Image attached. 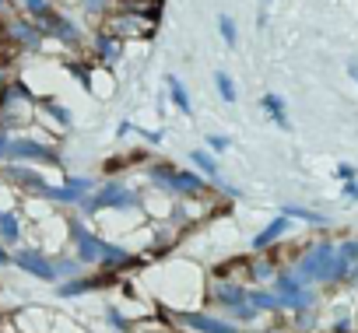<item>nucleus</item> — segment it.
<instances>
[{
	"mask_svg": "<svg viewBox=\"0 0 358 333\" xmlns=\"http://www.w3.org/2000/svg\"><path fill=\"white\" fill-rule=\"evenodd\" d=\"M260 105H264V112H267V116H271L281 130H288V126H292V123H288V112H285V98H281V95L267 91V95L260 98Z\"/></svg>",
	"mask_w": 358,
	"mask_h": 333,
	"instance_id": "obj_14",
	"label": "nucleus"
},
{
	"mask_svg": "<svg viewBox=\"0 0 358 333\" xmlns=\"http://www.w3.org/2000/svg\"><path fill=\"white\" fill-rule=\"evenodd\" d=\"M53 270H57V277H74L78 270H81V260H53Z\"/></svg>",
	"mask_w": 358,
	"mask_h": 333,
	"instance_id": "obj_26",
	"label": "nucleus"
},
{
	"mask_svg": "<svg viewBox=\"0 0 358 333\" xmlns=\"http://www.w3.org/2000/svg\"><path fill=\"white\" fill-rule=\"evenodd\" d=\"M285 232H288V218L281 214V218H274V221H271L260 235H253V249H267V246H271V242H278Z\"/></svg>",
	"mask_w": 358,
	"mask_h": 333,
	"instance_id": "obj_15",
	"label": "nucleus"
},
{
	"mask_svg": "<svg viewBox=\"0 0 358 333\" xmlns=\"http://www.w3.org/2000/svg\"><path fill=\"white\" fill-rule=\"evenodd\" d=\"M4 176L8 179H15V183H25V186H32L36 193H43V176L39 172H32V169H18V165H8V169H4Z\"/></svg>",
	"mask_w": 358,
	"mask_h": 333,
	"instance_id": "obj_18",
	"label": "nucleus"
},
{
	"mask_svg": "<svg viewBox=\"0 0 358 333\" xmlns=\"http://www.w3.org/2000/svg\"><path fill=\"white\" fill-rule=\"evenodd\" d=\"M95 53H99L102 64H116L120 53H123V39L113 36V32H99V36H95Z\"/></svg>",
	"mask_w": 358,
	"mask_h": 333,
	"instance_id": "obj_11",
	"label": "nucleus"
},
{
	"mask_svg": "<svg viewBox=\"0 0 358 333\" xmlns=\"http://www.w3.org/2000/svg\"><path fill=\"white\" fill-rule=\"evenodd\" d=\"M95 288H102V277H71V281H64L57 288V295L60 298H74V295H85V291H95Z\"/></svg>",
	"mask_w": 358,
	"mask_h": 333,
	"instance_id": "obj_12",
	"label": "nucleus"
},
{
	"mask_svg": "<svg viewBox=\"0 0 358 333\" xmlns=\"http://www.w3.org/2000/svg\"><path fill=\"white\" fill-rule=\"evenodd\" d=\"M109 32L120 36V39H134V36H141V32L151 36V25H144L137 11H123V15H113V18H109Z\"/></svg>",
	"mask_w": 358,
	"mask_h": 333,
	"instance_id": "obj_8",
	"label": "nucleus"
},
{
	"mask_svg": "<svg viewBox=\"0 0 358 333\" xmlns=\"http://www.w3.org/2000/svg\"><path fill=\"white\" fill-rule=\"evenodd\" d=\"M18 8H22V15L25 18H32V22H46V18H53L57 15V8H53V0H18Z\"/></svg>",
	"mask_w": 358,
	"mask_h": 333,
	"instance_id": "obj_13",
	"label": "nucleus"
},
{
	"mask_svg": "<svg viewBox=\"0 0 358 333\" xmlns=\"http://www.w3.org/2000/svg\"><path fill=\"white\" fill-rule=\"evenodd\" d=\"M71 235H74V242H78V260H81V267L102 263V256H106V242H102V239H95L81 221H71Z\"/></svg>",
	"mask_w": 358,
	"mask_h": 333,
	"instance_id": "obj_4",
	"label": "nucleus"
},
{
	"mask_svg": "<svg viewBox=\"0 0 358 333\" xmlns=\"http://www.w3.org/2000/svg\"><path fill=\"white\" fill-rule=\"evenodd\" d=\"M264 4H271V0H264Z\"/></svg>",
	"mask_w": 358,
	"mask_h": 333,
	"instance_id": "obj_39",
	"label": "nucleus"
},
{
	"mask_svg": "<svg viewBox=\"0 0 358 333\" xmlns=\"http://www.w3.org/2000/svg\"><path fill=\"white\" fill-rule=\"evenodd\" d=\"M11 8V0H0V11H8Z\"/></svg>",
	"mask_w": 358,
	"mask_h": 333,
	"instance_id": "obj_38",
	"label": "nucleus"
},
{
	"mask_svg": "<svg viewBox=\"0 0 358 333\" xmlns=\"http://www.w3.org/2000/svg\"><path fill=\"white\" fill-rule=\"evenodd\" d=\"M106 319H109V326H116V330H127V323H123V316H120L116 309H109V312H106Z\"/></svg>",
	"mask_w": 358,
	"mask_h": 333,
	"instance_id": "obj_33",
	"label": "nucleus"
},
{
	"mask_svg": "<svg viewBox=\"0 0 358 333\" xmlns=\"http://www.w3.org/2000/svg\"><path fill=\"white\" fill-rule=\"evenodd\" d=\"M344 197H348V200H358V183H355V179L344 183Z\"/></svg>",
	"mask_w": 358,
	"mask_h": 333,
	"instance_id": "obj_34",
	"label": "nucleus"
},
{
	"mask_svg": "<svg viewBox=\"0 0 358 333\" xmlns=\"http://www.w3.org/2000/svg\"><path fill=\"white\" fill-rule=\"evenodd\" d=\"M348 74L358 81V57H351V60H348Z\"/></svg>",
	"mask_w": 358,
	"mask_h": 333,
	"instance_id": "obj_35",
	"label": "nucleus"
},
{
	"mask_svg": "<svg viewBox=\"0 0 358 333\" xmlns=\"http://www.w3.org/2000/svg\"><path fill=\"white\" fill-rule=\"evenodd\" d=\"M0 235H4L8 242H18V235H22V228H18V218H15L11 211H4V214H0Z\"/></svg>",
	"mask_w": 358,
	"mask_h": 333,
	"instance_id": "obj_24",
	"label": "nucleus"
},
{
	"mask_svg": "<svg viewBox=\"0 0 358 333\" xmlns=\"http://www.w3.org/2000/svg\"><path fill=\"white\" fill-rule=\"evenodd\" d=\"M43 29H46V36H53V39H60V43H67V46H78V43H81V29H78L67 15H53V18H46Z\"/></svg>",
	"mask_w": 358,
	"mask_h": 333,
	"instance_id": "obj_9",
	"label": "nucleus"
},
{
	"mask_svg": "<svg viewBox=\"0 0 358 333\" xmlns=\"http://www.w3.org/2000/svg\"><path fill=\"white\" fill-rule=\"evenodd\" d=\"M218 32H222L225 46H236L239 43V29H236V18L232 15H218Z\"/></svg>",
	"mask_w": 358,
	"mask_h": 333,
	"instance_id": "obj_23",
	"label": "nucleus"
},
{
	"mask_svg": "<svg viewBox=\"0 0 358 333\" xmlns=\"http://www.w3.org/2000/svg\"><path fill=\"white\" fill-rule=\"evenodd\" d=\"M183 323L197 333H239L232 323L225 319H215V316H204V312H183Z\"/></svg>",
	"mask_w": 358,
	"mask_h": 333,
	"instance_id": "obj_10",
	"label": "nucleus"
},
{
	"mask_svg": "<svg viewBox=\"0 0 358 333\" xmlns=\"http://www.w3.org/2000/svg\"><path fill=\"white\" fill-rule=\"evenodd\" d=\"M81 8L88 15H106V11H113V0H81Z\"/></svg>",
	"mask_w": 358,
	"mask_h": 333,
	"instance_id": "obj_27",
	"label": "nucleus"
},
{
	"mask_svg": "<svg viewBox=\"0 0 358 333\" xmlns=\"http://www.w3.org/2000/svg\"><path fill=\"white\" fill-rule=\"evenodd\" d=\"M334 249H337V256H341L348 267L358 263V239H348V242H341V246H334Z\"/></svg>",
	"mask_w": 358,
	"mask_h": 333,
	"instance_id": "obj_25",
	"label": "nucleus"
},
{
	"mask_svg": "<svg viewBox=\"0 0 358 333\" xmlns=\"http://www.w3.org/2000/svg\"><path fill=\"white\" fill-rule=\"evenodd\" d=\"M337 179H341V183H348V179H355V165H348V161H341V165H337Z\"/></svg>",
	"mask_w": 358,
	"mask_h": 333,
	"instance_id": "obj_31",
	"label": "nucleus"
},
{
	"mask_svg": "<svg viewBox=\"0 0 358 333\" xmlns=\"http://www.w3.org/2000/svg\"><path fill=\"white\" fill-rule=\"evenodd\" d=\"M274 295H278V305L281 309H295V312H309L313 309V302H316V291L306 284V281H299L295 277V270H281L278 274V281H274Z\"/></svg>",
	"mask_w": 358,
	"mask_h": 333,
	"instance_id": "obj_1",
	"label": "nucleus"
},
{
	"mask_svg": "<svg viewBox=\"0 0 358 333\" xmlns=\"http://www.w3.org/2000/svg\"><path fill=\"white\" fill-rule=\"evenodd\" d=\"M165 84H169V91H172V102L179 105V112H187V116H190V112H194V105H190V95H187V84H183V81H179L176 74H169V77H165Z\"/></svg>",
	"mask_w": 358,
	"mask_h": 333,
	"instance_id": "obj_19",
	"label": "nucleus"
},
{
	"mask_svg": "<svg viewBox=\"0 0 358 333\" xmlns=\"http://www.w3.org/2000/svg\"><path fill=\"white\" fill-rule=\"evenodd\" d=\"M4 32H8L15 43L29 46V50H39V46H43V39H46V29H43L39 22H32V18H11Z\"/></svg>",
	"mask_w": 358,
	"mask_h": 333,
	"instance_id": "obj_5",
	"label": "nucleus"
},
{
	"mask_svg": "<svg viewBox=\"0 0 358 333\" xmlns=\"http://www.w3.org/2000/svg\"><path fill=\"white\" fill-rule=\"evenodd\" d=\"M246 302H250L257 312H264V309H267V312L281 309V305H278V295H271V291H246Z\"/></svg>",
	"mask_w": 358,
	"mask_h": 333,
	"instance_id": "obj_20",
	"label": "nucleus"
},
{
	"mask_svg": "<svg viewBox=\"0 0 358 333\" xmlns=\"http://www.w3.org/2000/svg\"><path fill=\"white\" fill-rule=\"evenodd\" d=\"M281 214H285V218L309 221V225H330V218H327V214H320V211H309V207H299V204H281Z\"/></svg>",
	"mask_w": 358,
	"mask_h": 333,
	"instance_id": "obj_17",
	"label": "nucleus"
},
{
	"mask_svg": "<svg viewBox=\"0 0 358 333\" xmlns=\"http://www.w3.org/2000/svg\"><path fill=\"white\" fill-rule=\"evenodd\" d=\"M15 263L25 270V274H32V277H39V281H57V270H53V260H46L43 253H36V249H22L18 256H15Z\"/></svg>",
	"mask_w": 358,
	"mask_h": 333,
	"instance_id": "obj_7",
	"label": "nucleus"
},
{
	"mask_svg": "<svg viewBox=\"0 0 358 333\" xmlns=\"http://www.w3.org/2000/svg\"><path fill=\"white\" fill-rule=\"evenodd\" d=\"M215 298H218L225 309H232V305H243V302H246V288H239V284H232V281H222V284L215 288Z\"/></svg>",
	"mask_w": 358,
	"mask_h": 333,
	"instance_id": "obj_16",
	"label": "nucleus"
},
{
	"mask_svg": "<svg viewBox=\"0 0 358 333\" xmlns=\"http://www.w3.org/2000/svg\"><path fill=\"white\" fill-rule=\"evenodd\" d=\"M274 274H278V270H274V263H267V260H260V263L253 267V277H257V281H267V277H274Z\"/></svg>",
	"mask_w": 358,
	"mask_h": 333,
	"instance_id": "obj_29",
	"label": "nucleus"
},
{
	"mask_svg": "<svg viewBox=\"0 0 358 333\" xmlns=\"http://www.w3.org/2000/svg\"><path fill=\"white\" fill-rule=\"evenodd\" d=\"M215 88H218V95H222V98H225L229 105H232V102L239 98V91H236V81H232V77H229L225 71H215Z\"/></svg>",
	"mask_w": 358,
	"mask_h": 333,
	"instance_id": "obj_21",
	"label": "nucleus"
},
{
	"mask_svg": "<svg viewBox=\"0 0 358 333\" xmlns=\"http://www.w3.org/2000/svg\"><path fill=\"white\" fill-rule=\"evenodd\" d=\"M78 204H81L85 214H95V211H106V207H120L123 211V207H137V193L127 190L123 183H106L95 197H88V200L81 197Z\"/></svg>",
	"mask_w": 358,
	"mask_h": 333,
	"instance_id": "obj_2",
	"label": "nucleus"
},
{
	"mask_svg": "<svg viewBox=\"0 0 358 333\" xmlns=\"http://www.w3.org/2000/svg\"><path fill=\"white\" fill-rule=\"evenodd\" d=\"M4 263H11V256L4 253V246H0V267H4Z\"/></svg>",
	"mask_w": 358,
	"mask_h": 333,
	"instance_id": "obj_37",
	"label": "nucleus"
},
{
	"mask_svg": "<svg viewBox=\"0 0 358 333\" xmlns=\"http://www.w3.org/2000/svg\"><path fill=\"white\" fill-rule=\"evenodd\" d=\"M46 109H50V112H53V116H57V119H60V123H64V126H67V123H71V112H67V109H64V105H57V102H53V98H50V102H46Z\"/></svg>",
	"mask_w": 358,
	"mask_h": 333,
	"instance_id": "obj_30",
	"label": "nucleus"
},
{
	"mask_svg": "<svg viewBox=\"0 0 358 333\" xmlns=\"http://www.w3.org/2000/svg\"><path fill=\"white\" fill-rule=\"evenodd\" d=\"M151 183L172 190V193H201L204 190V179L194 176V172H176L172 165H155L151 169Z\"/></svg>",
	"mask_w": 358,
	"mask_h": 333,
	"instance_id": "obj_3",
	"label": "nucleus"
},
{
	"mask_svg": "<svg viewBox=\"0 0 358 333\" xmlns=\"http://www.w3.org/2000/svg\"><path fill=\"white\" fill-rule=\"evenodd\" d=\"M190 161L197 165V169H201L204 176H211V179L218 176V165H215V158H211L208 151H201V147H194V151H190Z\"/></svg>",
	"mask_w": 358,
	"mask_h": 333,
	"instance_id": "obj_22",
	"label": "nucleus"
},
{
	"mask_svg": "<svg viewBox=\"0 0 358 333\" xmlns=\"http://www.w3.org/2000/svg\"><path fill=\"white\" fill-rule=\"evenodd\" d=\"M348 281H351V284H358V263H355V267L348 270Z\"/></svg>",
	"mask_w": 358,
	"mask_h": 333,
	"instance_id": "obj_36",
	"label": "nucleus"
},
{
	"mask_svg": "<svg viewBox=\"0 0 358 333\" xmlns=\"http://www.w3.org/2000/svg\"><path fill=\"white\" fill-rule=\"evenodd\" d=\"M8 158H22V161H29V158H36V161H57V151H50V147L39 144V140L15 137V140H8Z\"/></svg>",
	"mask_w": 358,
	"mask_h": 333,
	"instance_id": "obj_6",
	"label": "nucleus"
},
{
	"mask_svg": "<svg viewBox=\"0 0 358 333\" xmlns=\"http://www.w3.org/2000/svg\"><path fill=\"white\" fill-rule=\"evenodd\" d=\"M208 144H211L215 151H225V147H229V137H222V133H208Z\"/></svg>",
	"mask_w": 358,
	"mask_h": 333,
	"instance_id": "obj_32",
	"label": "nucleus"
},
{
	"mask_svg": "<svg viewBox=\"0 0 358 333\" xmlns=\"http://www.w3.org/2000/svg\"><path fill=\"white\" fill-rule=\"evenodd\" d=\"M232 316H236L239 323H253V319H257V309H253L250 302H243V305H232Z\"/></svg>",
	"mask_w": 358,
	"mask_h": 333,
	"instance_id": "obj_28",
	"label": "nucleus"
}]
</instances>
